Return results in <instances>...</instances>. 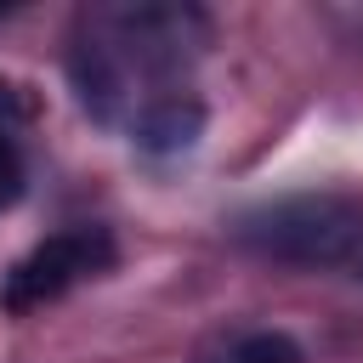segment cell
<instances>
[{"instance_id": "1", "label": "cell", "mask_w": 363, "mask_h": 363, "mask_svg": "<svg viewBox=\"0 0 363 363\" xmlns=\"http://www.w3.org/2000/svg\"><path fill=\"white\" fill-rule=\"evenodd\" d=\"M238 233H244V244H255L261 255L318 267V261H346V255L357 250V238H363V210L346 204V199H284V204L250 216Z\"/></svg>"}, {"instance_id": "2", "label": "cell", "mask_w": 363, "mask_h": 363, "mask_svg": "<svg viewBox=\"0 0 363 363\" xmlns=\"http://www.w3.org/2000/svg\"><path fill=\"white\" fill-rule=\"evenodd\" d=\"M113 261V238L102 227H68V233H51L45 244H34L0 284V306L6 312H34L57 295H68L79 278L102 272Z\"/></svg>"}, {"instance_id": "3", "label": "cell", "mask_w": 363, "mask_h": 363, "mask_svg": "<svg viewBox=\"0 0 363 363\" xmlns=\"http://www.w3.org/2000/svg\"><path fill=\"white\" fill-rule=\"evenodd\" d=\"M204 136V102L187 91H159L136 113V142L147 153H187Z\"/></svg>"}, {"instance_id": "4", "label": "cell", "mask_w": 363, "mask_h": 363, "mask_svg": "<svg viewBox=\"0 0 363 363\" xmlns=\"http://www.w3.org/2000/svg\"><path fill=\"white\" fill-rule=\"evenodd\" d=\"M221 363H301V346L284 329H255V335L233 340Z\"/></svg>"}, {"instance_id": "5", "label": "cell", "mask_w": 363, "mask_h": 363, "mask_svg": "<svg viewBox=\"0 0 363 363\" xmlns=\"http://www.w3.org/2000/svg\"><path fill=\"white\" fill-rule=\"evenodd\" d=\"M23 199V159H17V142L0 130V210H11Z\"/></svg>"}]
</instances>
